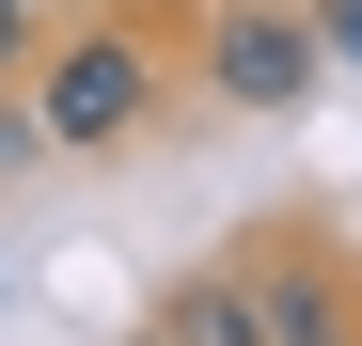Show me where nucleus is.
<instances>
[{"instance_id": "obj_7", "label": "nucleus", "mask_w": 362, "mask_h": 346, "mask_svg": "<svg viewBox=\"0 0 362 346\" xmlns=\"http://www.w3.org/2000/svg\"><path fill=\"white\" fill-rule=\"evenodd\" d=\"M142 346H158V330H142Z\"/></svg>"}, {"instance_id": "obj_5", "label": "nucleus", "mask_w": 362, "mask_h": 346, "mask_svg": "<svg viewBox=\"0 0 362 346\" xmlns=\"http://www.w3.org/2000/svg\"><path fill=\"white\" fill-rule=\"evenodd\" d=\"M16 47H32V0H0V95H16Z\"/></svg>"}, {"instance_id": "obj_3", "label": "nucleus", "mask_w": 362, "mask_h": 346, "mask_svg": "<svg viewBox=\"0 0 362 346\" xmlns=\"http://www.w3.org/2000/svg\"><path fill=\"white\" fill-rule=\"evenodd\" d=\"M158 346H268V315H252V283H173V299L142 315Z\"/></svg>"}, {"instance_id": "obj_1", "label": "nucleus", "mask_w": 362, "mask_h": 346, "mask_svg": "<svg viewBox=\"0 0 362 346\" xmlns=\"http://www.w3.org/2000/svg\"><path fill=\"white\" fill-rule=\"evenodd\" d=\"M142 126H158V47L142 32H79L64 64L32 79V142H64V157H110Z\"/></svg>"}, {"instance_id": "obj_6", "label": "nucleus", "mask_w": 362, "mask_h": 346, "mask_svg": "<svg viewBox=\"0 0 362 346\" xmlns=\"http://www.w3.org/2000/svg\"><path fill=\"white\" fill-rule=\"evenodd\" d=\"M315 32H331V64H362V0H331V16H315Z\"/></svg>"}, {"instance_id": "obj_2", "label": "nucleus", "mask_w": 362, "mask_h": 346, "mask_svg": "<svg viewBox=\"0 0 362 346\" xmlns=\"http://www.w3.org/2000/svg\"><path fill=\"white\" fill-rule=\"evenodd\" d=\"M315 64H331V32H299L284 0H221V16H205V79H221L236 110H284Z\"/></svg>"}, {"instance_id": "obj_4", "label": "nucleus", "mask_w": 362, "mask_h": 346, "mask_svg": "<svg viewBox=\"0 0 362 346\" xmlns=\"http://www.w3.org/2000/svg\"><path fill=\"white\" fill-rule=\"evenodd\" d=\"M252 315H268V346H346V299L315 268H252Z\"/></svg>"}]
</instances>
